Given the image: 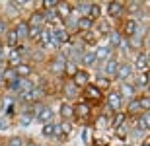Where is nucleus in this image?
Segmentation results:
<instances>
[{
  "instance_id": "33",
  "label": "nucleus",
  "mask_w": 150,
  "mask_h": 146,
  "mask_svg": "<svg viewBox=\"0 0 150 146\" xmlns=\"http://www.w3.org/2000/svg\"><path fill=\"white\" fill-rule=\"evenodd\" d=\"M96 86H98V88L103 92V90H107V88L111 86V80L107 78V76H98V80H96Z\"/></svg>"
},
{
  "instance_id": "20",
  "label": "nucleus",
  "mask_w": 150,
  "mask_h": 146,
  "mask_svg": "<svg viewBox=\"0 0 150 146\" xmlns=\"http://www.w3.org/2000/svg\"><path fill=\"white\" fill-rule=\"evenodd\" d=\"M28 23H29V28H43V23H45L43 12H33L31 18L28 20Z\"/></svg>"
},
{
  "instance_id": "17",
  "label": "nucleus",
  "mask_w": 150,
  "mask_h": 146,
  "mask_svg": "<svg viewBox=\"0 0 150 146\" xmlns=\"http://www.w3.org/2000/svg\"><path fill=\"white\" fill-rule=\"evenodd\" d=\"M94 23L96 22H92L90 18H78V22H76V29L80 31V33H84V31H90V29H94Z\"/></svg>"
},
{
  "instance_id": "37",
  "label": "nucleus",
  "mask_w": 150,
  "mask_h": 146,
  "mask_svg": "<svg viewBox=\"0 0 150 146\" xmlns=\"http://www.w3.org/2000/svg\"><path fill=\"white\" fill-rule=\"evenodd\" d=\"M41 29H43V28H29L28 39H31V41H39V37H41Z\"/></svg>"
},
{
  "instance_id": "15",
  "label": "nucleus",
  "mask_w": 150,
  "mask_h": 146,
  "mask_svg": "<svg viewBox=\"0 0 150 146\" xmlns=\"http://www.w3.org/2000/svg\"><path fill=\"white\" fill-rule=\"evenodd\" d=\"M94 53H96V59H98V61H107V59H111L113 49L109 45H100Z\"/></svg>"
},
{
  "instance_id": "21",
  "label": "nucleus",
  "mask_w": 150,
  "mask_h": 146,
  "mask_svg": "<svg viewBox=\"0 0 150 146\" xmlns=\"http://www.w3.org/2000/svg\"><path fill=\"white\" fill-rule=\"evenodd\" d=\"M14 70H16V76H18V78H29V76H31V72H33V68L29 66L28 62H22V64H20V66H16Z\"/></svg>"
},
{
  "instance_id": "25",
  "label": "nucleus",
  "mask_w": 150,
  "mask_h": 146,
  "mask_svg": "<svg viewBox=\"0 0 150 146\" xmlns=\"http://www.w3.org/2000/svg\"><path fill=\"white\" fill-rule=\"evenodd\" d=\"M137 127L140 130H150V111H144L140 115V119L137 121Z\"/></svg>"
},
{
  "instance_id": "29",
  "label": "nucleus",
  "mask_w": 150,
  "mask_h": 146,
  "mask_svg": "<svg viewBox=\"0 0 150 146\" xmlns=\"http://www.w3.org/2000/svg\"><path fill=\"white\" fill-rule=\"evenodd\" d=\"M125 119H127V113L119 111V113H115V115H113V119L109 121V125H111V127H115V129H119V127H123Z\"/></svg>"
},
{
  "instance_id": "39",
  "label": "nucleus",
  "mask_w": 150,
  "mask_h": 146,
  "mask_svg": "<svg viewBox=\"0 0 150 146\" xmlns=\"http://www.w3.org/2000/svg\"><path fill=\"white\" fill-rule=\"evenodd\" d=\"M23 142L25 140H23L22 136H12L10 140L6 142V146H23Z\"/></svg>"
},
{
  "instance_id": "43",
  "label": "nucleus",
  "mask_w": 150,
  "mask_h": 146,
  "mask_svg": "<svg viewBox=\"0 0 150 146\" xmlns=\"http://www.w3.org/2000/svg\"><path fill=\"white\" fill-rule=\"evenodd\" d=\"M61 130H62V135H70L72 127H70V123H62L61 125Z\"/></svg>"
},
{
  "instance_id": "19",
  "label": "nucleus",
  "mask_w": 150,
  "mask_h": 146,
  "mask_svg": "<svg viewBox=\"0 0 150 146\" xmlns=\"http://www.w3.org/2000/svg\"><path fill=\"white\" fill-rule=\"evenodd\" d=\"M22 56H20V51L18 49H12L10 51V55H8V68H16L22 64Z\"/></svg>"
},
{
  "instance_id": "11",
  "label": "nucleus",
  "mask_w": 150,
  "mask_h": 146,
  "mask_svg": "<svg viewBox=\"0 0 150 146\" xmlns=\"http://www.w3.org/2000/svg\"><path fill=\"white\" fill-rule=\"evenodd\" d=\"M14 31H16V35H18V39L22 41V39H28V35H29V23L28 22H18L16 23V28H14Z\"/></svg>"
},
{
  "instance_id": "44",
  "label": "nucleus",
  "mask_w": 150,
  "mask_h": 146,
  "mask_svg": "<svg viewBox=\"0 0 150 146\" xmlns=\"http://www.w3.org/2000/svg\"><path fill=\"white\" fill-rule=\"evenodd\" d=\"M137 84H139V86H148V84H146V74L139 76V80H137Z\"/></svg>"
},
{
  "instance_id": "12",
  "label": "nucleus",
  "mask_w": 150,
  "mask_h": 146,
  "mask_svg": "<svg viewBox=\"0 0 150 146\" xmlns=\"http://www.w3.org/2000/svg\"><path fill=\"white\" fill-rule=\"evenodd\" d=\"M123 12H125V4L123 2H109L107 4V14L111 18H119Z\"/></svg>"
},
{
  "instance_id": "47",
  "label": "nucleus",
  "mask_w": 150,
  "mask_h": 146,
  "mask_svg": "<svg viewBox=\"0 0 150 146\" xmlns=\"http://www.w3.org/2000/svg\"><path fill=\"white\" fill-rule=\"evenodd\" d=\"M4 47H6V45H0V61H4V56H6V55H4Z\"/></svg>"
},
{
  "instance_id": "18",
  "label": "nucleus",
  "mask_w": 150,
  "mask_h": 146,
  "mask_svg": "<svg viewBox=\"0 0 150 146\" xmlns=\"http://www.w3.org/2000/svg\"><path fill=\"white\" fill-rule=\"evenodd\" d=\"M6 47L8 49H18L20 47V39H18V35L14 29H8V33H6Z\"/></svg>"
},
{
  "instance_id": "50",
  "label": "nucleus",
  "mask_w": 150,
  "mask_h": 146,
  "mask_svg": "<svg viewBox=\"0 0 150 146\" xmlns=\"http://www.w3.org/2000/svg\"><path fill=\"white\" fill-rule=\"evenodd\" d=\"M142 146H148V144H142Z\"/></svg>"
},
{
  "instance_id": "49",
  "label": "nucleus",
  "mask_w": 150,
  "mask_h": 146,
  "mask_svg": "<svg viewBox=\"0 0 150 146\" xmlns=\"http://www.w3.org/2000/svg\"><path fill=\"white\" fill-rule=\"evenodd\" d=\"M146 56H148V62H150V53H148V55H146Z\"/></svg>"
},
{
  "instance_id": "38",
  "label": "nucleus",
  "mask_w": 150,
  "mask_h": 146,
  "mask_svg": "<svg viewBox=\"0 0 150 146\" xmlns=\"http://www.w3.org/2000/svg\"><path fill=\"white\" fill-rule=\"evenodd\" d=\"M31 119H33L31 111H25V113L22 115V117H20V123H22V127H28V125L31 123Z\"/></svg>"
},
{
  "instance_id": "27",
  "label": "nucleus",
  "mask_w": 150,
  "mask_h": 146,
  "mask_svg": "<svg viewBox=\"0 0 150 146\" xmlns=\"http://www.w3.org/2000/svg\"><path fill=\"white\" fill-rule=\"evenodd\" d=\"M119 94H121V97H133L134 96V86L129 84V82H121V88H119Z\"/></svg>"
},
{
  "instance_id": "1",
  "label": "nucleus",
  "mask_w": 150,
  "mask_h": 146,
  "mask_svg": "<svg viewBox=\"0 0 150 146\" xmlns=\"http://www.w3.org/2000/svg\"><path fill=\"white\" fill-rule=\"evenodd\" d=\"M107 107H109V113H119L123 107V97L119 92H109L107 94Z\"/></svg>"
},
{
  "instance_id": "41",
  "label": "nucleus",
  "mask_w": 150,
  "mask_h": 146,
  "mask_svg": "<svg viewBox=\"0 0 150 146\" xmlns=\"http://www.w3.org/2000/svg\"><path fill=\"white\" fill-rule=\"evenodd\" d=\"M139 101L142 111H150V97H139Z\"/></svg>"
},
{
  "instance_id": "48",
  "label": "nucleus",
  "mask_w": 150,
  "mask_h": 146,
  "mask_svg": "<svg viewBox=\"0 0 150 146\" xmlns=\"http://www.w3.org/2000/svg\"><path fill=\"white\" fill-rule=\"evenodd\" d=\"M23 146H37V144H35L33 140H25V142H23Z\"/></svg>"
},
{
  "instance_id": "30",
  "label": "nucleus",
  "mask_w": 150,
  "mask_h": 146,
  "mask_svg": "<svg viewBox=\"0 0 150 146\" xmlns=\"http://www.w3.org/2000/svg\"><path fill=\"white\" fill-rule=\"evenodd\" d=\"M98 25V35H109V31H111V28H109V23L105 22V20H98V23H94V28Z\"/></svg>"
},
{
  "instance_id": "46",
  "label": "nucleus",
  "mask_w": 150,
  "mask_h": 146,
  "mask_svg": "<svg viewBox=\"0 0 150 146\" xmlns=\"http://www.w3.org/2000/svg\"><path fill=\"white\" fill-rule=\"evenodd\" d=\"M82 136H84V140H86V142H90V130H88V129L84 130V135H82Z\"/></svg>"
},
{
  "instance_id": "26",
  "label": "nucleus",
  "mask_w": 150,
  "mask_h": 146,
  "mask_svg": "<svg viewBox=\"0 0 150 146\" xmlns=\"http://www.w3.org/2000/svg\"><path fill=\"white\" fill-rule=\"evenodd\" d=\"M61 117L67 121V119H72L74 117V105H70L68 101H64L61 105Z\"/></svg>"
},
{
  "instance_id": "45",
  "label": "nucleus",
  "mask_w": 150,
  "mask_h": 146,
  "mask_svg": "<svg viewBox=\"0 0 150 146\" xmlns=\"http://www.w3.org/2000/svg\"><path fill=\"white\" fill-rule=\"evenodd\" d=\"M8 129V121L6 119H0V130H6Z\"/></svg>"
},
{
  "instance_id": "35",
  "label": "nucleus",
  "mask_w": 150,
  "mask_h": 146,
  "mask_svg": "<svg viewBox=\"0 0 150 146\" xmlns=\"http://www.w3.org/2000/svg\"><path fill=\"white\" fill-rule=\"evenodd\" d=\"M55 127H57V123H47V125H43V136H47V138H51V136H55Z\"/></svg>"
},
{
  "instance_id": "7",
  "label": "nucleus",
  "mask_w": 150,
  "mask_h": 146,
  "mask_svg": "<svg viewBox=\"0 0 150 146\" xmlns=\"http://www.w3.org/2000/svg\"><path fill=\"white\" fill-rule=\"evenodd\" d=\"M39 43L43 47H59V43H57L55 39H53V31H51L49 28H43L41 29V37H39Z\"/></svg>"
},
{
  "instance_id": "42",
  "label": "nucleus",
  "mask_w": 150,
  "mask_h": 146,
  "mask_svg": "<svg viewBox=\"0 0 150 146\" xmlns=\"http://www.w3.org/2000/svg\"><path fill=\"white\" fill-rule=\"evenodd\" d=\"M6 33H8V23H6V20L0 18V39L6 37Z\"/></svg>"
},
{
  "instance_id": "4",
  "label": "nucleus",
  "mask_w": 150,
  "mask_h": 146,
  "mask_svg": "<svg viewBox=\"0 0 150 146\" xmlns=\"http://www.w3.org/2000/svg\"><path fill=\"white\" fill-rule=\"evenodd\" d=\"M51 31H53V39L59 43V47L70 43V35H68V31L64 28H51Z\"/></svg>"
},
{
  "instance_id": "22",
  "label": "nucleus",
  "mask_w": 150,
  "mask_h": 146,
  "mask_svg": "<svg viewBox=\"0 0 150 146\" xmlns=\"http://www.w3.org/2000/svg\"><path fill=\"white\" fill-rule=\"evenodd\" d=\"M43 18H45V23H51V25H59V22H61L57 10H43Z\"/></svg>"
},
{
  "instance_id": "36",
  "label": "nucleus",
  "mask_w": 150,
  "mask_h": 146,
  "mask_svg": "<svg viewBox=\"0 0 150 146\" xmlns=\"http://www.w3.org/2000/svg\"><path fill=\"white\" fill-rule=\"evenodd\" d=\"M76 70H78V66H76V64H74V62H70V61H67V66H64V74L72 78L74 74H76Z\"/></svg>"
},
{
  "instance_id": "28",
  "label": "nucleus",
  "mask_w": 150,
  "mask_h": 146,
  "mask_svg": "<svg viewBox=\"0 0 150 146\" xmlns=\"http://www.w3.org/2000/svg\"><path fill=\"white\" fill-rule=\"evenodd\" d=\"M82 35V39H84V43H88V45H94L96 41H98V31L96 29H90V31H84V33H80Z\"/></svg>"
},
{
  "instance_id": "3",
  "label": "nucleus",
  "mask_w": 150,
  "mask_h": 146,
  "mask_svg": "<svg viewBox=\"0 0 150 146\" xmlns=\"http://www.w3.org/2000/svg\"><path fill=\"white\" fill-rule=\"evenodd\" d=\"M64 66H67V56H62V55H57L49 64L51 72L55 76H64Z\"/></svg>"
},
{
  "instance_id": "23",
  "label": "nucleus",
  "mask_w": 150,
  "mask_h": 146,
  "mask_svg": "<svg viewBox=\"0 0 150 146\" xmlns=\"http://www.w3.org/2000/svg\"><path fill=\"white\" fill-rule=\"evenodd\" d=\"M80 62H82L86 68H88V66H94L96 62H98V59H96V53H94V51H84L82 61H80Z\"/></svg>"
},
{
  "instance_id": "6",
  "label": "nucleus",
  "mask_w": 150,
  "mask_h": 146,
  "mask_svg": "<svg viewBox=\"0 0 150 146\" xmlns=\"http://www.w3.org/2000/svg\"><path fill=\"white\" fill-rule=\"evenodd\" d=\"M70 80H72V82L78 86V88H86V86L90 84V74H88V70H82V68H78L76 74H74Z\"/></svg>"
},
{
  "instance_id": "5",
  "label": "nucleus",
  "mask_w": 150,
  "mask_h": 146,
  "mask_svg": "<svg viewBox=\"0 0 150 146\" xmlns=\"http://www.w3.org/2000/svg\"><path fill=\"white\" fill-rule=\"evenodd\" d=\"M131 74H133V66L129 64V62H119V68H117L115 72V78L121 80V82H127L131 78Z\"/></svg>"
},
{
  "instance_id": "10",
  "label": "nucleus",
  "mask_w": 150,
  "mask_h": 146,
  "mask_svg": "<svg viewBox=\"0 0 150 146\" xmlns=\"http://www.w3.org/2000/svg\"><path fill=\"white\" fill-rule=\"evenodd\" d=\"M57 14H59V18L64 22L67 18L72 16V4H68V2H59V6H57Z\"/></svg>"
},
{
  "instance_id": "9",
  "label": "nucleus",
  "mask_w": 150,
  "mask_h": 146,
  "mask_svg": "<svg viewBox=\"0 0 150 146\" xmlns=\"http://www.w3.org/2000/svg\"><path fill=\"white\" fill-rule=\"evenodd\" d=\"M35 119H37L39 123H43V125L53 123V109H51V107H47V105H43V107H41V111L35 115Z\"/></svg>"
},
{
  "instance_id": "40",
  "label": "nucleus",
  "mask_w": 150,
  "mask_h": 146,
  "mask_svg": "<svg viewBox=\"0 0 150 146\" xmlns=\"http://www.w3.org/2000/svg\"><path fill=\"white\" fill-rule=\"evenodd\" d=\"M107 125H109V119H107L105 115H100L98 121H96V127H98V129H105Z\"/></svg>"
},
{
  "instance_id": "24",
  "label": "nucleus",
  "mask_w": 150,
  "mask_h": 146,
  "mask_svg": "<svg viewBox=\"0 0 150 146\" xmlns=\"http://www.w3.org/2000/svg\"><path fill=\"white\" fill-rule=\"evenodd\" d=\"M134 68L140 70V72H146V68H148V56L144 53H140L137 55V61H134Z\"/></svg>"
},
{
  "instance_id": "14",
  "label": "nucleus",
  "mask_w": 150,
  "mask_h": 146,
  "mask_svg": "<svg viewBox=\"0 0 150 146\" xmlns=\"http://www.w3.org/2000/svg\"><path fill=\"white\" fill-rule=\"evenodd\" d=\"M123 29H125V35L133 39L134 35L139 33L140 28H139V23H137V20H127V22H125V25H123Z\"/></svg>"
},
{
  "instance_id": "16",
  "label": "nucleus",
  "mask_w": 150,
  "mask_h": 146,
  "mask_svg": "<svg viewBox=\"0 0 150 146\" xmlns=\"http://www.w3.org/2000/svg\"><path fill=\"white\" fill-rule=\"evenodd\" d=\"M64 96L68 97V99H74V97H78V94H80V88H78L76 84H74L72 80H68L67 84H64Z\"/></svg>"
},
{
  "instance_id": "13",
  "label": "nucleus",
  "mask_w": 150,
  "mask_h": 146,
  "mask_svg": "<svg viewBox=\"0 0 150 146\" xmlns=\"http://www.w3.org/2000/svg\"><path fill=\"white\" fill-rule=\"evenodd\" d=\"M117 68H119V61L111 56V59H107V61H105V66H103V72H105V76H107V78H111V76H115Z\"/></svg>"
},
{
  "instance_id": "32",
  "label": "nucleus",
  "mask_w": 150,
  "mask_h": 146,
  "mask_svg": "<svg viewBox=\"0 0 150 146\" xmlns=\"http://www.w3.org/2000/svg\"><path fill=\"white\" fill-rule=\"evenodd\" d=\"M107 37H109V47H119V43H121V33H119V31H109V35H107Z\"/></svg>"
},
{
  "instance_id": "2",
  "label": "nucleus",
  "mask_w": 150,
  "mask_h": 146,
  "mask_svg": "<svg viewBox=\"0 0 150 146\" xmlns=\"http://www.w3.org/2000/svg\"><path fill=\"white\" fill-rule=\"evenodd\" d=\"M101 97H103V92L98 88L96 84H88L86 88H84V101H100Z\"/></svg>"
},
{
  "instance_id": "31",
  "label": "nucleus",
  "mask_w": 150,
  "mask_h": 146,
  "mask_svg": "<svg viewBox=\"0 0 150 146\" xmlns=\"http://www.w3.org/2000/svg\"><path fill=\"white\" fill-rule=\"evenodd\" d=\"M101 16V8L100 4H90V12H88V18L92 20V22H98Z\"/></svg>"
},
{
  "instance_id": "34",
  "label": "nucleus",
  "mask_w": 150,
  "mask_h": 146,
  "mask_svg": "<svg viewBox=\"0 0 150 146\" xmlns=\"http://www.w3.org/2000/svg\"><path fill=\"white\" fill-rule=\"evenodd\" d=\"M140 111V101H139V97H133V99L129 101V107H127V113H139Z\"/></svg>"
},
{
  "instance_id": "8",
  "label": "nucleus",
  "mask_w": 150,
  "mask_h": 146,
  "mask_svg": "<svg viewBox=\"0 0 150 146\" xmlns=\"http://www.w3.org/2000/svg\"><path fill=\"white\" fill-rule=\"evenodd\" d=\"M90 111H92V107H90L88 101H80V103L74 105V117H78V119H88Z\"/></svg>"
}]
</instances>
